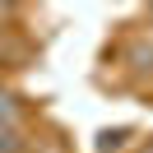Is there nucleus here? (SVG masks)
Instances as JSON below:
<instances>
[{
  "mask_svg": "<svg viewBox=\"0 0 153 153\" xmlns=\"http://www.w3.org/2000/svg\"><path fill=\"white\" fill-rule=\"evenodd\" d=\"M125 65H130V74H153V37L149 33L125 42Z\"/></svg>",
  "mask_w": 153,
  "mask_h": 153,
  "instance_id": "obj_1",
  "label": "nucleus"
},
{
  "mask_svg": "<svg viewBox=\"0 0 153 153\" xmlns=\"http://www.w3.org/2000/svg\"><path fill=\"white\" fill-rule=\"evenodd\" d=\"M130 125H116V130H102L97 134V144H93V153H125V144H130Z\"/></svg>",
  "mask_w": 153,
  "mask_h": 153,
  "instance_id": "obj_2",
  "label": "nucleus"
},
{
  "mask_svg": "<svg viewBox=\"0 0 153 153\" xmlns=\"http://www.w3.org/2000/svg\"><path fill=\"white\" fill-rule=\"evenodd\" d=\"M0 125H23V97L14 88H0Z\"/></svg>",
  "mask_w": 153,
  "mask_h": 153,
  "instance_id": "obj_3",
  "label": "nucleus"
},
{
  "mask_svg": "<svg viewBox=\"0 0 153 153\" xmlns=\"http://www.w3.org/2000/svg\"><path fill=\"white\" fill-rule=\"evenodd\" d=\"M0 153H28V139L19 125H0Z\"/></svg>",
  "mask_w": 153,
  "mask_h": 153,
  "instance_id": "obj_4",
  "label": "nucleus"
},
{
  "mask_svg": "<svg viewBox=\"0 0 153 153\" xmlns=\"http://www.w3.org/2000/svg\"><path fill=\"white\" fill-rule=\"evenodd\" d=\"M14 14H19V0H0V23L14 19Z\"/></svg>",
  "mask_w": 153,
  "mask_h": 153,
  "instance_id": "obj_5",
  "label": "nucleus"
},
{
  "mask_svg": "<svg viewBox=\"0 0 153 153\" xmlns=\"http://www.w3.org/2000/svg\"><path fill=\"white\" fill-rule=\"evenodd\" d=\"M144 14H149V23H153V0H144Z\"/></svg>",
  "mask_w": 153,
  "mask_h": 153,
  "instance_id": "obj_6",
  "label": "nucleus"
},
{
  "mask_svg": "<svg viewBox=\"0 0 153 153\" xmlns=\"http://www.w3.org/2000/svg\"><path fill=\"white\" fill-rule=\"evenodd\" d=\"M139 153H153V139H149V144H144V149H139Z\"/></svg>",
  "mask_w": 153,
  "mask_h": 153,
  "instance_id": "obj_7",
  "label": "nucleus"
},
{
  "mask_svg": "<svg viewBox=\"0 0 153 153\" xmlns=\"http://www.w3.org/2000/svg\"><path fill=\"white\" fill-rule=\"evenodd\" d=\"M0 65H5V47H0Z\"/></svg>",
  "mask_w": 153,
  "mask_h": 153,
  "instance_id": "obj_8",
  "label": "nucleus"
}]
</instances>
